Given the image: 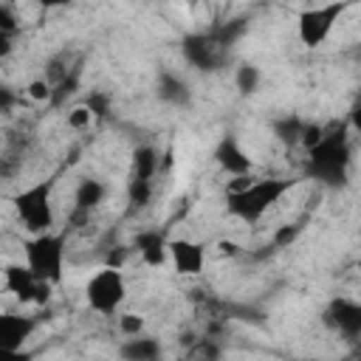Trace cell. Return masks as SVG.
<instances>
[{"label":"cell","mask_w":361,"mask_h":361,"mask_svg":"<svg viewBox=\"0 0 361 361\" xmlns=\"http://www.w3.org/2000/svg\"><path fill=\"white\" fill-rule=\"evenodd\" d=\"M350 161H353L350 127H347V121H336V124L324 127L322 141L313 149H307L305 172H307V178H313L324 186H344Z\"/></svg>","instance_id":"cell-1"},{"label":"cell","mask_w":361,"mask_h":361,"mask_svg":"<svg viewBox=\"0 0 361 361\" xmlns=\"http://www.w3.org/2000/svg\"><path fill=\"white\" fill-rule=\"evenodd\" d=\"M296 186L293 178H254L243 192L226 195V212L243 223H257L274 209L290 189Z\"/></svg>","instance_id":"cell-2"},{"label":"cell","mask_w":361,"mask_h":361,"mask_svg":"<svg viewBox=\"0 0 361 361\" xmlns=\"http://www.w3.org/2000/svg\"><path fill=\"white\" fill-rule=\"evenodd\" d=\"M23 257L28 271L48 285H59L65 276V257H68V231H48L31 234L23 243Z\"/></svg>","instance_id":"cell-3"},{"label":"cell","mask_w":361,"mask_h":361,"mask_svg":"<svg viewBox=\"0 0 361 361\" xmlns=\"http://www.w3.org/2000/svg\"><path fill=\"white\" fill-rule=\"evenodd\" d=\"M11 206L17 212V220L31 234H48L54 231V180H37L25 189H20L11 197Z\"/></svg>","instance_id":"cell-4"},{"label":"cell","mask_w":361,"mask_h":361,"mask_svg":"<svg viewBox=\"0 0 361 361\" xmlns=\"http://www.w3.org/2000/svg\"><path fill=\"white\" fill-rule=\"evenodd\" d=\"M127 299V279L116 265L96 268L85 282V302L99 316H116Z\"/></svg>","instance_id":"cell-5"},{"label":"cell","mask_w":361,"mask_h":361,"mask_svg":"<svg viewBox=\"0 0 361 361\" xmlns=\"http://www.w3.org/2000/svg\"><path fill=\"white\" fill-rule=\"evenodd\" d=\"M228 51H231V45H228L214 28H209V31H195V34H186V37L180 39V54H183V59H186L192 68L206 71V73L220 71V68L226 65V59H228Z\"/></svg>","instance_id":"cell-6"},{"label":"cell","mask_w":361,"mask_h":361,"mask_svg":"<svg viewBox=\"0 0 361 361\" xmlns=\"http://www.w3.org/2000/svg\"><path fill=\"white\" fill-rule=\"evenodd\" d=\"M347 11V3H324V6H310L299 11L296 17V34L305 48H319L336 28L338 17Z\"/></svg>","instance_id":"cell-7"},{"label":"cell","mask_w":361,"mask_h":361,"mask_svg":"<svg viewBox=\"0 0 361 361\" xmlns=\"http://www.w3.org/2000/svg\"><path fill=\"white\" fill-rule=\"evenodd\" d=\"M3 290L11 293L20 305H48L54 285L39 282L25 262H8L3 268Z\"/></svg>","instance_id":"cell-8"},{"label":"cell","mask_w":361,"mask_h":361,"mask_svg":"<svg viewBox=\"0 0 361 361\" xmlns=\"http://www.w3.org/2000/svg\"><path fill=\"white\" fill-rule=\"evenodd\" d=\"M322 322L327 330L338 333L341 338L347 341H355L361 336V305L350 296H336L327 302L324 313H322Z\"/></svg>","instance_id":"cell-9"},{"label":"cell","mask_w":361,"mask_h":361,"mask_svg":"<svg viewBox=\"0 0 361 361\" xmlns=\"http://www.w3.org/2000/svg\"><path fill=\"white\" fill-rule=\"evenodd\" d=\"M166 257L172 262V268L180 276H197L206 265V248L189 237H175L166 243Z\"/></svg>","instance_id":"cell-10"},{"label":"cell","mask_w":361,"mask_h":361,"mask_svg":"<svg viewBox=\"0 0 361 361\" xmlns=\"http://www.w3.org/2000/svg\"><path fill=\"white\" fill-rule=\"evenodd\" d=\"M214 164H217L226 175H231V178L251 175V166H254L251 155L243 149V144H240V138H237L234 133H226V135L217 141V147H214Z\"/></svg>","instance_id":"cell-11"},{"label":"cell","mask_w":361,"mask_h":361,"mask_svg":"<svg viewBox=\"0 0 361 361\" xmlns=\"http://www.w3.org/2000/svg\"><path fill=\"white\" fill-rule=\"evenodd\" d=\"M34 330H37L34 316H25L17 310H3L0 313V350H25Z\"/></svg>","instance_id":"cell-12"},{"label":"cell","mask_w":361,"mask_h":361,"mask_svg":"<svg viewBox=\"0 0 361 361\" xmlns=\"http://www.w3.org/2000/svg\"><path fill=\"white\" fill-rule=\"evenodd\" d=\"M166 243H169L166 234L158 231V228H141V231L135 234V240H133L138 257H141L144 265H149V268H164V265L169 262V257H166Z\"/></svg>","instance_id":"cell-13"},{"label":"cell","mask_w":361,"mask_h":361,"mask_svg":"<svg viewBox=\"0 0 361 361\" xmlns=\"http://www.w3.org/2000/svg\"><path fill=\"white\" fill-rule=\"evenodd\" d=\"M118 358L121 361H161L164 358V344H161V338L147 336V333L130 336V338H121Z\"/></svg>","instance_id":"cell-14"},{"label":"cell","mask_w":361,"mask_h":361,"mask_svg":"<svg viewBox=\"0 0 361 361\" xmlns=\"http://www.w3.org/2000/svg\"><path fill=\"white\" fill-rule=\"evenodd\" d=\"M104 197H107V186L99 178H82L73 192V212L90 214L93 209H99L104 203Z\"/></svg>","instance_id":"cell-15"},{"label":"cell","mask_w":361,"mask_h":361,"mask_svg":"<svg viewBox=\"0 0 361 361\" xmlns=\"http://www.w3.org/2000/svg\"><path fill=\"white\" fill-rule=\"evenodd\" d=\"M158 99L166 102V104H172V107H189L192 90H189V85H186L178 73L164 71V73L158 76Z\"/></svg>","instance_id":"cell-16"},{"label":"cell","mask_w":361,"mask_h":361,"mask_svg":"<svg viewBox=\"0 0 361 361\" xmlns=\"http://www.w3.org/2000/svg\"><path fill=\"white\" fill-rule=\"evenodd\" d=\"M161 172V152L152 144H138L133 149V175L138 180H155V175Z\"/></svg>","instance_id":"cell-17"},{"label":"cell","mask_w":361,"mask_h":361,"mask_svg":"<svg viewBox=\"0 0 361 361\" xmlns=\"http://www.w3.org/2000/svg\"><path fill=\"white\" fill-rule=\"evenodd\" d=\"M271 130H274V138L282 144V147H299V138H302V130H305V121L293 113L288 116H279L271 121Z\"/></svg>","instance_id":"cell-18"},{"label":"cell","mask_w":361,"mask_h":361,"mask_svg":"<svg viewBox=\"0 0 361 361\" xmlns=\"http://www.w3.org/2000/svg\"><path fill=\"white\" fill-rule=\"evenodd\" d=\"M259 79H262V73H259V68L251 65V62H243V65L237 68V73H234V85H237V90L245 93V96H248V93H257Z\"/></svg>","instance_id":"cell-19"},{"label":"cell","mask_w":361,"mask_h":361,"mask_svg":"<svg viewBox=\"0 0 361 361\" xmlns=\"http://www.w3.org/2000/svg\"><path fill=\"white\" fill-rule=\"evenodd\" d=\"M152 180H138V178H130L127 180V200H130V206L133 209H144V206H149V200H152Z\"/></svg>","instance_id":"cell-20"},{"label":"cell","mask_w":361,"mask_h":361,"mask_svg":"<svg viewBox=\"0 0 361 361\" xmlns=\"http://www.w3.org/2000/svg\"><path fill=\"white\" fill-rule=\"evenodd\" d=\"M116 319H118V333H121V338L141 336L144 327H147V322H144L141 313H116Z\"/></svg>","instance_id":"cell-21"},{"label":"cell","mask_w":361,"mask_h":361,"mask_svg":"<svg viewBox=\"0 0 361 361\" xmlns=\"http://www.w3.org/2000/svg\"><path fill=\"white\" fill-rule=\"evenodd\" d=\"M220 344L217 341H212V338H200L195 347H192V353L186 355L189 361H220Z\"/></svg>","instance_id":"cell-22"},{"label":"cell","mask_w":361,"mask_h":361,"mask_svg":"<svg viewBox=\"0 0 361 361\" xmlns=\"http://www.w3.org/2000/svg\"><path fill=\"white\" fill-rule=\"evenodd\" d=\"M23 20H20V11L11 6V3H0V34L6 37H14L20 31Z\"/></svg>","instance_id":"cell-23"},{"label":"cell","mask_w":361,"mask_h":361,"mask_svg":"<svg viewBox=\"0 0 361 361\" xmlns=\"http://www.w3.org/2000/svg\"><path fill=\"white\" fill-rule=\"evenodd\" d=\"M65 121H68V127H71V130H87L96 118H93V113H90L85 104H76L73 110H68Z\"/></svg>","instance_id":"cell-24"},{"label":"cell","mask_w":361,"mask_h":361,"mask_svg":"<svg viewBox=\"0 0 361 361\" xmlns=\"http://www.w3.org/2000/svg\"><path fill=\"white\" fill-rule=\"evenodd\" d=\"M85 107L93 113V118L99 121V118H104L107 113H110V99H107V93H102V90H93L87 99H85Z\"/></svg>","instance_id":"cell-25"},{"label":"cell","mask_w":361,"mask_h":361,"mask_svg":"<svg viewBox=\"0 0 361 361\" xmlns=\"http://www.w3.org/2000/svg\"><path fill=\"white\" fill-rule=\"evenodd\" d=\"M25 96L31 99V102H51V96H54V87L45 82V79H34L28 87H25Z\"/></svg>","instance_id":"cell-26"},{"label":"cell","mask_w":361,"mask_h":361,"mask_svg":"<svg viewBox=\"0 0 361 361\" xmlns=\"http://www.w3.org/2000/svg\"><path fill=\"white\" fill-rule=\"evenodd\" d=\"M299 231H302V223H290V226H282V228L276 231L274 243H276V245H288L290 240H296V237H299Z\"/></svg>","instance_id":"cell-27"},{"label":"cell","mask_w":361,"mask_h":361,"mask_svg":"<svg viewBox=\"0 0 361 361\" xmlns=\"http://www.w3.org/2000/svg\"><path fill=\"white\" fill-rule=\"evenodd\" d=\"M17 104V93L8 85H0V113H8Z\"/></svg>","instance_id":"cell-28"},{"label":"cell","mask_w":361,"mask_h":361,"mask_svg":"<svg viewBox=\"0 0 361 361\" xmlns=\"http://www.w3.org/2000/svg\"><path fill=\"white\" fill-rule=\"evenodd\" d=\"M34 355L28 350H0V361H31Z\"/></svg>","instance_id":"cell-29"},{"label":"cell","mask_w":361,"mask_h":361,"mask_svg":"<svg viewBox=\"0 0 361 361\" xmlns=\"http://www.w3.org/2000/svg\"><path fill=\"white\" fill-rule=\"evenodd\" d=\"M217 251H220L223 257H234V254H240V245L231 243V240H220V243H217Z\"/></svg>","instance_id":"cell-30"},{"label":"cell","mask_w":361,"mask_h":361,"mask_svg":"<svg viewBox=\"0 0 361 361\" xmlns=\"http://www.w3.org/2000/svg\"><path fill=\"white\" fill-rule=\"evenodd\" d=\"M11 51H14V37H6V34H0V59H6Z\"/></svg>","instance_id":"cell-31"},{"label":"cell","mask_w":361,"mask_h":361,"mask_svg":"<svg viewBox=\"0 0 361 361\" xmlns=\"http://www.w3.org/2000/svg\"><path fill=\"white\" fill-rule=\"evenodd\" d=\"M161 361H164V358H161ZM169 361H189V358H186V355H178V358H169Z\"/></svg>","instance_id":"cell-32"}]
</instances>
